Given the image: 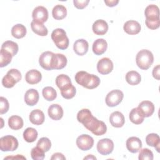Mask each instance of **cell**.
I'll list each match as a JSON object with an SVG mask.
<instances>
[{
  "mask_svg": "<svg viewBox=\"0 0 160 160\" xmlns=\"http://www.w3.org/2000/svg\"><path fill=\"white\" fill-rule=\"evenodd\" d=\"M78 121L92 134L96 136H101L107 131L106 124L94 117L88 109H82L77 114Z\"/></svg>",
  "mask_w": 160,
  "mask_h": 160,
  "instance_id": "cell-1",
  "label": "cell"
},
{
  "mask_svg": "<svg viewBox=\"0 0 160 160\" xmlns=\"http://www.w3.org/2000/svg\"><path fill=\"white\" fill-rule=\"evenodd\" d=\"M39 63L45 70L59 69L61 64L60 53L54 54L51 51H44L39 58Z\"/></svg>",
  "mask_w": 160,
  "mask_h": 160,
  "instance_id": "cell-2",
  "label": "cell"
},
{
  "mask_svg": "<svg viewBox=\"0 0 160 160\" xmlns=\"http://www.w3.org/2000/svg\"><path fill=\"white\" fill-rule=\"evenodd\" d=\"M75 81L78 84L89 89H94L100 84V79L98 76L84 71H78L76 74Z\"/></svg>",
  "mask_w": 160,
  "mask_h": 160,
  "instance_id": "cell-3",
  "label": "cell"
},
{
  "mask_svg": "<svg viewBox=\"0 0 160 160\" xmlns=\"http://www.w3.org/2000/svg\"><path fill=\"white\" fill-rule=\"evenodd\" d=\"M136 62L137 66L140 69L147 70L151 66L154 62L153 54L148 49H142L136 54Z\"/></svg>",
  "mask_w": 160,
  "mask_h": 160,
  "instance_id": "cell-4",
  "label": "cell"
},
{
  "mask_svg": "<svg viewBox=\"0 0 160 160\" xmlns=\"http://www.w3.org/2000/svg\"><path fill=\"white\" fill-rule=\"evenodd\" d=\"M51 39L59 49L64 50L69 46V39L63 29L57 28L53 30L51 33Z\"/></svg>",
  "mask_w": 160,
  "mask_h": 160,
  "instance_id": "cell-5",
  "label": "cell"
},
{
  "mask_svg": "<svg viewBox=\"0 0 160 160\" xmlns=\"http://www.w3.org/2000/svg\"><path fill=\"white\" fill-rule=\"evenodd\" d=\"M21 73L16 69H11L2 79V84L6 88H11L21 80Z\"/></svg>",
  "mask_w": 160,
  "mask_h": 160,
  "instance_id": "cell-6",
  "label": "cell"
},
{
  "mask_svg": "<svg viewBox=\"0 0 160 160\" xmlns=\"http://www.w3.org/2000/svg\"><path fill=\"white\" fill-rule=\"evenodd\" d=\"M18 141L11 135H7L0 139V149L2 151H14L18 148Z\"/></svg>",
  "mask_w": 160,
  "mask_h": 160,
  "instance_id": "cell-7",
  "label": "cell"
},
{
  "mask_svg": "<svg viewBox=\"0 0 160 160\" xmlns=\"http://www.w3.org/2000/svg\"><path fill=\"white\" fill-rule=\"evenodd\" d=\"M124 98L123 92L119 89H114L106 95L105 101L109 107H115L122 101Z\"/></svg>",
  "mask_w": 160,
  "mask_h": 160,
  "instance_id": "cell-8",
  "label": "cell"
},
{
  "mask_svg": "<svg viewBox=\"0 0 160 160\" xmlns=\"http://www.w3.org/2000/svg\"><path fill=\"white\" fill-rule=\"evenodd\" d=\"M96 148L98 152L101 155H108L114 149V142L109 138L101 139L98 142Z\"/></svg>",
  "mask_w": 160,
  "mask_h": 160,
  "instance_id": "cell-9",
  "label": "cell"
},
{
  "mask_svg": "<svg viewBox=\"0 0 160 160\" xmlns=\"http://www.w3.org/2000/svg\"><path fill=\"white\" fill-rule=\"evenodd\" d=\"M76 145L82 151H88L92 148L94 139L88 134H81L76 139Z\"/></svg>",
  "mask_w": 160,
  "mask_h": 160,
  "instance_id": "cell-10",
  "label": "cell"
},
{
  "mask_svg": "<svg viewBox=\"0 0 160 160\" xmlns=\"http://www.w3.org/2000/svg\"><path fill=\"white\" fill-rule=\"evenodd\" d=\"M113 69V63L108 58L101 59L97 64V70L101 74L106 75L109 74Z\"/></svg>",
  "mask_w": 160,
  "mask_h": 160,
  "instance_id": "cell-11",
  "label": "cell"
},
{
  "mask_svg": "<svg viewBox=\"0 0 160 160\" xmlns=\"http://www.w3.org/2000/svg\"><path fill=\"white\" fill-rule=\"evenodd\" d=\"M32 17L33 20L43 23L48 19V11L44 6H37L32 12Z\"/></svg>",
  "mask_w": 160,
  "mask_h": 160,
  "instance_id": "cell-12",
  "label": "cell"
},
{
  "mask_svg": "<svg viewBox=\"0 0 160 160\" xmlns=\"http://www.w3.org/2000/svg\"><path fill=\"white\" fill-rule=\"evenodd\" d=\"M126 145L127 149L132 153H136L142 148V142L141 139L134 136L129 138L126 141Z\"/></svg>",
  "mask_w": 160,
  "mask_h": 160,
  "instance_id": "cell-13",
  "label": "cell"
},
{
  "mask_svg": "<svg viewBox=\"0 0 160 160\" xmlns=\"http://www.w3.org/2000/svg\"><path fill=\"white\" fill-rule=\"evenodd\" d=\"M146 21H156L159 19V9L155 4L148 5L144 11Z\"/></svg>",
  "mask_w": 160,
  "mask_h": 160,
  "instance_id": "cell-14",
  "label": "cell"
},
{
  "mask_svg": "<svg viewBox=\"0 0 160 160\" xmlns=\"http://www.w3.org/2000/svg\"><path fill=\"white\" fill-rule=\"evenodd\" d=\"M141 25L140 24L134 20H129L126 21L124 26V31L128 34L135 35L138 34L141 31Z\"/></svg>",
  "mask_w": 160,
  "mask_h": 160,
  "instance_id": "cell-15",
  "label": "cell"
},
{
  "mask_svg": "<svg viewBox=\"0 0 160 160\" xmlns=\"http://www.w3.org/2000/svg\"><path fill=\"white\" fill-rule=\"evenodd\" d=\"M89 48L88 41L84 39L76 40L73 44V50L78 56H84L87 53Z\"/></svg>",
  "mask_w": 160,
  "mask_h": 160,
  "instance_id": "cell-16",
  "label": "cell"
},
{
  "mask_svg": "<svg viewBox=\"0 0 160 160\" xmlns=\"http://www.w3.org/2000/svg\"><path fill=\"white\" fill-rule=\"evenodd\" d=\"M39 96L38 91L35 89H28L24 94V101L26 104L29 106L36 105L39 101Z\"/></svg>",
  "mask_w": 160,
  "mask_h": 160,
  "instance_id": "cell-17",
  "label": "cell"
},
{
  "mask_svg": "<svg viewBox=\"0 0 160 160\" xmlns=\"http://www.w3.org/2000/svg\"><path fill=\"white\" fill-rule=\"evenodd\" d=\"M48 113L49 118L52 120L58 121L63 116V109L59 104H52L48 108Z\"/></svg>",
  "mask_w": 160,
  "mask_h": 160,
  "instance_id": "cell-18",
  "label": "cell"
},
{
  "mask_svg": "<svg viewBox=\"0 0 160 160\" xmlns=\"http://www.w3.org/2000/svg\"><path fill=\"white\" fill-rule=\"evenodd\" d=\"M92 29L95 34L99 36L104 35L108 30V24L103 19H98L93 23Z\"/></svg>",
  "mask_w": 160,
  "mask_h": 160,
  "instance_id": "cell-19",
  "label": "cell"
},
{
  "mask_svg": "<svg viewBox=\"0 0 160 160\" xmlns=\"http://www.w3.org/2000/svg\"><path fill=\"white\" fill-rule=\"evenodd\" d=\"M108 48L106 41L102 38L97 39L92 44V51L96 55H101L104 54Z\"/></svg>",
  "mask_w": 160,
  "mask_h": 160,
  "instance_id": "cell-20",
  "label": "cell"
},
{
  "mask_svg": "<svg viewBox=\"0 0 160 160\" xmlns=\"http://www.w3.org/2000/svg\"><path fill=\"white\" fill-rule=\"evenodd\" d=\"M109 122L114 128H121L125 122L124 116L121 112L114 111L109 116Z\"/></svg>",
  "mask_w": 160,
  "mask_h": 160,
  "instance_id": "cell-21",
  "label": "cell"
},
{
  "mask_svg": "<svg viewBox=\"0 0 160 160\" xmlns=\"http://www.w3.org/2000/svg\"><path fill=\"white\" fill-rule=\"evenodd\" d=\"M138 108L141 110L144 118L151 116L154 111V105L150 101H143L141 102Z\"/></svg>",
  "mask_w": 160,
  "mask_h": 160,
  "instance_id": "cell-22",
  "label": "cell"
},
{
  "mask_svg": "<svg viewBox=\"0 0 160 160\" xmlns=\"http://www.w3.org/2000/svg\"><path fill=\"white\" fill-rule=\"evenodd\" d=\"M41 73L36 69H31L28 71L25 75V80L29 84H36L41 81Z\"/></svg>",
  "mask_w": 160,
  "mask_h": 160,
  "instance_id": "cell-23",
  "label": "cell"
},
{
  "mask_svg": "<svg viewBox=\"0 0 160 160\" xmlns=\"http://www.w3.org/2000/svg\"><path fill=\"white\" fill-rule=\"evenodd\" d=\"M30 122L34 125L42 124L45 119L44 112L40 109H34L30 112L29 116Z\"/></svg>",
  "mask_w": 160,
  "mask_h": 160,
  "instance_id": "cell-24",
  "label": "cell"
},
{
  "mask_svg": "<svg viewBox=\"0 0 160 160\" xmlns=\"http://www.w3.org/2000/svg\"><path fill=\"white\" fill-rule=\"evenodd\" d=\"M31 27L32 31L39 36H46L48 33L47 28L42 22L32 20L31 22Z\"/></svg>",
  "mask_w": 160,
  "mask_h": 160,
  "instance_id": "cell-25",
  "label": "cell"
},
{
  "mask_svg": "<svg viewBox=\"0 0 160 160\" xmlns=\"http://www.w3.org/2000/svg\"><path fill=\"white\" fill-rule=\"evenodd\" d=\"M129 118L130 121L135 124H141L144 119V116L138 108L132 109L129 112Z\"/></svg>",
  "mask_w": 160,
  "mask_h": 160,
  "instance_id": "cell-26",
  "label": "cell"
},
{
  "mask_svg": "<svg viewBox=\"0 0 160 160\" xmlns=\"http://www.w3.org/2000/svg\"><path fill=\"white\" fill-rule=\"evenodd\" d=\"M52 15L54 19L56 20H61L66 18L67 15V9L63 5L57 4L52 10Z\"/></svg>",
  "mask_w": 160,
  "mask_h": 160,
  "instance_id": "cell-27",
  "label": "cell"
},
{
  "mask_svg": "<svg viewBox=\"0 0 160 160\" xmlns=\"http://www.w3.org/2000/svg\"><path fill=\"white\" fill-rule=\"evenodd\" d=\"M146 144L149 146L155 148L156 150L159 152V146H160V138L158 134L150 133L146 137Z\"/></svg>",
  "mask_w": 160,
  "mask_h": 160,
  "instance_id": "cell-28",
  "label": "cell"
},
{
  "mask_svg": "<svg viewBox=\"0 0 160 160\" xmlns=\"http://www.w3.org/2000/svg\"><path fill=\"white\" fill-rule=\"evenodd\" d=\"M23 119L21 117L13 115L8 119V125L13 130H19L23 127Z\"/></svg>",
  "mask_w": 160,
  "mask_h": 160,
  "instance_id": "cell-29",
  "label": "cell"
},
{
  "mask_svg": "<svg viewBox=\"0 0 160 160\" xmlns=\"http://www.w3.org/2000/svg\"><path fill=\"white\" fill-rule=\"evenodd\" d=\"M61 91V96L67 99H72L74 97L76 90L75 87L72 84V83L68 84L64 87H62L61 89H60Z\"/></svg>",
  "mask_w": 160,
  "mask_h": 160,
  "instance_id": "cell-30",
  "label": "cell"
},
{
  "mask_svg": "<svg viewBox=\"0 0 160 160\" xmlns=\"http://www.w3.org/2000/svg\"><path fill=\"white\" fill-rule=\"evenodd\" d=\"M141 80V75L136 71H128L126 74V81L130 85H137L140 83Z\"/></svg>",
  "mask_w": 160,
  "mask_h": 160,
  "instance_id": "cell-31",
  "label": "cell"
},
{
  "mask_svg": "<svg viewBox=\"0 0 160 160\" xmlns=\"http://www.w3.org/2000/svg\"><path fill=\"white\" fill-rule=\"evenodd\" d=\"M26 28L22 24H17L12 26L11 29L12 36L16 39L24 38L26 34Z\"/></svg>",
  "mask_w": 160,
  "mask_h": 160,
  "instance_id": "cell-32",
  "label": "cell"
},
{
  "mask_svg": "<svg viewBox=\"0 0 160 160\" xmlns=\"http://www.w3.org/2000/svg\"><path fill=\"white\" fill-rule=\"evenodd\" d=\"M38 136V131L33 128H28L23 132V138L28 142L35 141Z\"/></svg>",
  "mask_w": 160,
  "mask_h": 160,
  "instance_id": "cell-33",
  "label": "cell"
},
{
  "mask_svg": "<svg viewBox=\"0 0 160 160\" xmlns=\"http://www.w3.org/2000/svg\"><path fill=\"white\" fill-rule=\"evenodd\" d=\"M1 49L9 51L12 56H14L18 52L19 47L16 42L12 41H6L2 43Z\"/></svg>",
  "mask_w": 160,
  "mask_h": 160,
  "instance_id": "cell-34",
  "label": "cell"
},
{
  "mask_svg": "<svg viewBox=\"0 0 160 160\" xmlns=\"http://www.w3.org/2000/svg\"><path fill=\"white\" fill-rule=\"evenodd\" d=\"M13 56L8 51L1 49L0 51V67L3 68L8 66L12 60Z\"/></svg>",
  "mask_w": 160,
  "mask_h": 160,
  "instance_id": "cell-35",
  "label": "cell"
},
{
  "mask_svg": "<svg viewBox=\"0 0 160 160\" xmlns=\"http://www.w3.org/2000/svg\"><path fill=\"white\" fill-rule=\"evenodd\" d=\"M42 94L44 98L48 101L54 100L57 97L56 91L51 86H46L42 89Z\"/></svg>",
  "mask_w": 160,
  "mask_h": 160,
  "instance_id": "cell-36",
  "label": "cell"
},
{
  "mask_svg": "<svg viewBox=\"0 0 160 160\" xmlns=\"http://www.w3.org/2000/svg\"><path fill=\"white\" fill-rule=\"evenodd\" d=\"M71 83L70 78L66 74H59L56 78V84L58 88L60 89L64 86Z\"/></svg>",
  "mask_w": 160,
  "mask_h": 160,
  "instance_id": "cell-37",
  "label": "cell"
},
{
  "mask_svg": "<svg viewBox=\"0 0 160 160\" xmlns=\"http://www.w3.org/2000/svg\"><path fill=\"white\" fill-rule=\"evenodd\" d=\"M44 151L38 146L33 148L31 151V156L34 160H42L44 158Z\"/></svg>",
  "mask_w": 160,
  "mask_h": 160,
  "instance_id": "cell-38",
  "label": "cell"
},
{
  "mask_svg": "<svg viewBox=\"0 0 160 160\" xmlns=\"http://www.w3.org/2000/svg\"><path fill=\"white\" fill-rule=\"evenodd\" d=\"M36 145L37 146L44 150V152H47L50 149L51 147V142L49 138L46 137H43L39 139Z\"/></svg>",
  "mask_w": 160,
  "mask_h": 160,
  "instance_id": "cell-39",
  "label": "cell"
},
{
  "mask_svg": "<svg viewBox=\"0 0 160 160\" xmlns=\"http://www.w3.org/2000/svg\"><path fill=\"white\" fill-rule=\"evenodd\" d=\"M138 159L139 160H152L154 158L152 152L148 148L140 149Z\"/></svg>",
  "mask_w": 160,
  "mask_h": 160,
  "instance_id": "cell-40",
  "label": "cell"
},
{
  "mask_svg": "<svg viewBox=\"0 0 160 160\" xmlns=\"http://www.w3.org/2000/svg\"><path fill=\"white\" fill-rule=\"evenodd\" d=\"M0 114H3L6 113L9 108V102L6 98L1 96L0 98Z\"/></svg>",
  "mask_w": 160,
  "mask_h": 160,
  "instance_id": "cell-41",
  "label": "cell"
},
{
  "mask_svg": "<svg viewBox=\"0 0 160 160\" xmlns=\"http://www.w3.org/2000/svg\"><path fill=\"white\" fill-rule=\"evenodd\" d=\"M145 23L146 26L152 30H155L159 28L160 26V19L156 21H146L145 20Z\"/></svg>",
  "mask_w": 160,
  "mask_h": 160,
  "instance_id": "cell-42",
  "label": "cell"
},
{
  "mask_svg": "<svg viewBox=\"0 0 160 160\" xmlns=\"http://www.w3.org/2000/svg\"><path fill=\"white\" fill-rule=\"evenodd\" d=\"M89 2V0H83V1H78V0H74L73 3L74 6L79 9H82L86 8L88 3Z\"/></svg>",
  "mask_w": 160,
  "mask_h": 160,
  "instance_id": "cell-43",
  "label": "cell"
},
{
  "mask_svg": "<svg viewBox=\"0 0 160 160\" xmlns=\"http://www.w3.org/2000/svg\"><path fill=\"white\" fill-rule=\"evenodd\" d=\"M159 64H158L156 66H155L153 69H152V76L154 78H155L156 80H159L160 79V73H159Z\"/></svg>",
  "mask_w": 160,
  "mask_h": 160,
  "instance_id": "cell-44",
  "label": "cell"
},
{
  "mask_svg": "<svg viewBox=\"0 0 160 160\" xmlns=\"http://www.w3.org/2000/svg\"><path fill=\"white\" fill-rule=\"evenodd\" d=\"M51 160L53 159H58V160H65L66 158L65 156L61 152H56L52 154V156L51 158Z\"/></svg>",
  "mask_w": 160,
  "mask_h": 160,
  "instance_id": "cell-45",
  "label": "cell"
},
{
  "mask_svg": "<svg viewBox=\"0 0 160 160\" xmlns=\"http://www.w3.org/2000/svg\"><path fill=\"white\" fill-rule=\"evenodd\" d=\"M105 4H106L107 6L109 7H114L116 6L118 3L119 1L118 0H110V1H104Z\"/></svg>",
  "mask_w": 160,
  "mask_h": 160,
  "instance_id": "cell-46",
  "label": "cell"
},
{
  "mask_svg": "<svg viewBox=\"0 0 160 160\" xmlns=\"http://www.w3.org/2000/svg\"><path fill=\"white\" fill-rule=\"evenodd\" d=\"M12 158H15V159H26V158L25 157H23V156H20L19 154H18L17 155V156H8V157H6V158H4V159H12Z\"/></svg>",
  "mask_w": 160,
  "mask_h": 160,
  "instance_id": "cell-47",
  "label": "cell"
},
{
  "mask_svg": "<svg viewBox=\"0 0 160 160\" xmlns=\"http://www.w3.org/2000/svg\"><path fill=\"white\" fill-rule=\"evenodd\" d=\"M84 159H96V158L92 154H89L86 157H84Z\"/></svg>",
  "mask_w": 160,
  "mask_h": 160,
  "instance_id": "cell-48",
  "label": "cell"
}]
</instances>
